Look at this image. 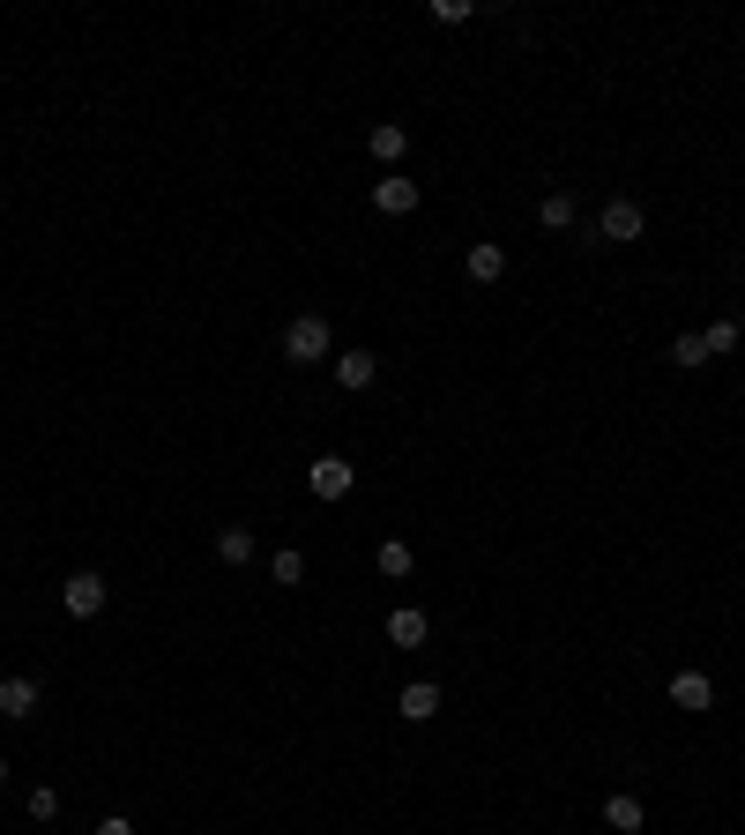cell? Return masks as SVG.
<instances>
[{
    "mask_svg": "<svg viewBox=\"0 0 745 835\" xmlns=\"http://www.w3.org/2000/svg\"><path fill=\"white\" fill-rule=\"evenodd\" d=\"M329 351H335V336H329L321 314H298V321L284 329V358H291V366H321Z\"/></svg>",
    "mask_w": 745,
    "mask_h": 835,
    "instance_id": "obj_1",
    "label": "cell"
},
{
    "mask_svg": "<svg viewBox=\"0 0 745 835\" xmlns=\"http://www.w3.org/2000/svg\"><path fill=\"white\" fill-rule=\"evenodd\" d=\"M641 232H649V209L634 202V195H612V202H604V216H596V239H612V247H634Z\"/></svg>",
    "mask_w": 745,
    "mask_h": 835,
    "instance_id": "obj_2",
    "label": "cell"
},
{
    "mask_svg": "<svg viewBox=\"0 0 745 835\" xmlns=\"http://www.w3.org/2000/svg\"><path fill=\"white\" fill-rule=\"evenodd\" d=\"M105 597H113V589H105V575H68V589H60V604H68V620H97V612H105Z\"/></svg>",
    "mask_w": 745,
    "mask_h": 835,
    "instance_id": "obj_3",
    "label": "cell"
},
{
    "mask_svg": "<svg viewBox=\"0 0 745 835\" xmlns=\"http://www.w3.org/2000/svg\"><path fill=\"white\" fill-rule=\"evenodd\" d=\"M306 485H314V501H351V485H358V470L343 456H321L314 470H306Z\"/></svg>",
    "mask_w": 745,
    "mask_h": 835,
    "instance_id": "obj_4",
    "label": "cell"
},
{
    "mask_svg": "<svg viewBox=\"0 0 745 835\" xmlns=\"http://www.w3.org/2000/svg\"><path fill=\"white\" fill-rule=\"evenodd\" d=\"M45 686L31 679V671H15V679H0V716H38Z\"/></svg>",
    "mask_w": 745,
    "mask_h": 835,
    "instance_id": "obj_5",
    "label": "cell"
},
{
    "mask_svg": "<svg viewBox=\"0 0 745 835\" xmlns=\"http://www.w3.org/2000/svg\"><path fill=\"white\" fill-rule=\"evenodd\" d=\"M462 269H470V284H499V277H507V247H499V239H477V247L462 254Z\"/></svg>",
    "mask_w": 745,
    "mask_h": 835,
    "instance_id": "obj_6",
    "label": "cell"
},
{
    "mask_svg": "<svg viewBox=\"0 0 745 835\" xmlns=\"http://www.w3.org/2000/svg\"><path fill=\"white\" fill-rule=\"evenodd\" d=\"M372 209H380V216H411L417 209V179H372Z\"/></svg>",
    "mask_w": 745,
    "mask_h": 835,
    "instance_id": "obj_7",
    "label": "cell"
},
{
    "mask_svg": "<svg viewBox=\"0 0 745 835\" xmlns=\"http://www.w3.org/2000/svg\"><path fill=\"white\" fill-rule=\"evenodd\" d=\"M372 374H380V358H372V351H335V388H351V396H358V388H372Z\"/></svg>",
    "mask_w": 745,
    "mask_h": 835,
    "instance_id": "obj_8",
    "label": "cell"
},
{
    "mask_svg": "<svg viewBox=\"0 0 745 835\" xmlns=\"http://www.w3.org/2000/svg\"><path fill=\"white\" fill-rule=\"evenodd\" d=\"M641 821H649V805L634 791H612L604 798V828H619V835H641Z\"/></svg>",
    "mask_w": 745,
    "mask_h": 835,
    "instance_id": "obj_9",
    "label": "cell"
},
{
    "mask_svg": "<svg viewBox=\"0 0 745 835\" xmlns=\"http://www.w3.org/2000/svg\"><path fill=\"white\" fill-rule=\"evenodd\" d=\"M425 634H433V620H425L417 604H403V612H388V642H395V649H425Z\"/></svg>",
    "mask_w": 745,
    "mask_h": 835,
    "instance_id": "obj_10",
    "label": "cell"
},
{
    "mask_svg": "<svg viewBox=\"0 0 745 835\" xmlns=\"http://www.w3.org/2000/svg\"><path fill=\"white\" fill-rule=\"evenodd\" d=\"M366 150H372V165H395V157L411 150V134H403L395 120H372V127H366Z\"/></svg>",
    "mask_w": 745,
    "mask_h": 835,
    "instance_id": "obj_11",
    "label": "cell"
},
{
    "mask_svg": "<svg viewBox=\"0 0 745 835\" xmlns=\"http://www.w3.org/2000/svg\"><path fill=\"white\" fill-rule=\"evenodd\" d=\"M671 702H678V709H694V716H701L708 702H716V686H708V671H671Z\"/></svg>",
    "mask_w": 745,
    "mask_h": 835,
    "instance_id": "obj_12",
    "label": "cell"
},
{
    "mask_svg": "<svg viewBox=\"0 0 745 835\" xmlns=\"http://www.w3.org/2000/svg\"><path fill=\"white\" fill-rule=\"evenodd\" d=\"M395 709L411 716V724H433V716H440V686H433V679H411V686H403V702H395Z\"/></svg>",
    "mask_w": 745,
    "mask_h": 835,
    "instance_id": "obj_13",
    "label": "cell"
},
{
    "mask_svg": "<svg viewBox=\"0 0 745 835\" xmlns=\"http://www.w3.org/2000/svg\"><path fill=\"white\" fill-rule=\"evenodd\" d=\"M372 567H380L388 583H403V575H411V567H417V552H411V544H403V538H380V544H372Z\"/></svg>",
    "mask_w": 745,
    "mask_h": 835,
    "instance_id": "obj_14",
    "label": "cell"
},
{
    "mask_svg": "<svg viewBox=\"0 0 745 835\" xmlns=\"http://www.w3.org/2000/svg\"><path fill=\"white\" fill-rule=\"evenodd\" d=\"M216 560H224V567H247L253 560V530L247 522H224V530H216Z\"/></svg>",
    "mask_w": 745,
    "mask_h": 835,
    "instance_id": "obj_15",
    "label": "cell"
},
{
    "mask_svg": "<svg viewBox=\"0 0 745 835\" xmlns=\"http://www.w3.org/2000/svg\"><path fill=\"white\" fill-rule=\"evenodd\" d=\"M537 224H544V232H575V195H567V187H552V195L537 202Z\"/></svg>",
    "mask_w": 745,
    "mask_h": 835,
    "instance_id": "obj_16",
    "label": "cell"
},
{
    "mask_svg": "<svg viewBox=\"0 0 745 835\" xmlns=\"http://www.w3.org/2000/svg\"><path fill=\"white\" fill-rule=\"evenodd\" d=\"M738 321H731V314H723V321H708V329H701V343H708V358H731V351H738Z\"/></svg>",
    "mask_w": 745,
    "mask_h": 835,
    "instance_id": "obj_17",
    "label": "cell"
},
{
    "mask_svg": "<svg viewBox=\"0 0 745 835\" xmlns=\"http://www.w3.org/2000/svg\"><path fill=\"white\" fill-rule=\"evenodd\" d=\"M269 575H276L284 589H298V583H306V552H276V560H269Z\"/></svg>",
    "mask_w": 745,
    "mask_h": 835,
    "instance_id": "obj_18",
    "label": "cell"
},
{
    "mask_svg": "<svg viewBox=\"0 0 745 835\" xmlns=\"http://www.w3.org/2000/svg\"><path fill=\"white\" fill-rule=\"evenodd\" d=\"M671 366H708V343L701 336H678V343H671Z\"/></svg>",
    "mask_w": 745,
    "mask_h": 835,
    "instance_id": "obj_19",
    "label": "cell"
},
{
    "mask_svg": "<svg viewBox=\"0 0 745 835\" xmlns=\"http://www.w3.org/2000/svg\"><path fill=\"white\" fill-rule=\"evenodd\" d=\"M52 813H60V791L38 784V791H31V821H52Z\"/></svg>",
    "mask_w": 745,
    "mask_h": 835,
    "instance_id": "obj_20",
    "label": "cell"
},
{
    "mask_svg": "<svg viewBox=\"0 0 745 835\" xmlns=\"http://www.w3.org/2000/svg\"><path fill=\"white\" fill-rule=\"evenodd\" d=\"M433 23H470V0H433Z\"/></svg>",
    "mask_w": 745,
    "mask_h": 835,
    "instance_id": "obj_21",
    "label": "cell"
},
{
    "mask_svg": "<svg viewBox=\"0 0 745 835\" xmlns=\"http://www.w3.org/2000/svg\"><path fill=\"white\" fill-rule=\"evenodd\" d=\"M90 835H134V821H127V813H113V821H97Z\"/></svg>",
    "mask_w": 745,
    "mask_h": 835,
    "instance_id": "obj_22",
    "label": "cell"
},
{
    "mask_svg": "<svg viewBox=\"0 0 745 835\" xmlns=\"http://www.w3.org/2000/svg\"><path fill=\"white\" fill-rule=\"evenodd\" d=\"M0 784H8V753H0Z\"/></svg>",
    "mask_w": 745,
    "mask_h": 835,
    "instance_id": "obj_23",
    "label": "cell"
}]
</instances>
